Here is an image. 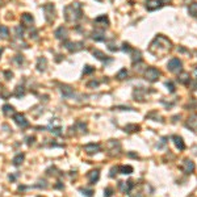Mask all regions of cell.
I'll return each instance as SVG.
<instances>
[{
  "label": "cell",
  "mask_w": 197,
  "mask_h": 197,
  "mask_svg": "<svg viewBox=\"0 0 197 197\" xmlns=\"http://www.w3.org/2000/svg\"><path fill=\"white\" fill-rule=\"evenodd\" d=\"M181 66H183V63H181V60L179 59V58H172L168 62V70L171 71V72H175V74H179L181 71Z\"/></svg>",
  "instance_id": "obj_1"
},
{
  "label": "cell",
  "mask_w": 197,
  "mask_h": 197,
  "mask_svg": "<svg viewBox=\"0 0 197 197\" xmlns=\"http://www.w3.org/2000/svg\"><path fill=\"white\" fill-rule=\"evenodd\" d=\"M145 76H146V79H147L149 82H151V83H152V82H156L158 79H159L160 71L158 69H154V67H150V69H147V71H146Z\"/></svg>",
  "instance_id": "obj_2"
},
{
  "label": "cell",
  "mask_w": 197,
  "mask_h": 197,
  "mask_svg": "<svg viewBox=\"0 0 197 197\" xmlns=\"http://www.w3.org/2000/svg\"><path fill=\"white\" fill-rule=\"evenodd\" d=\"M13 120H15V122L19 125V126H21V128H26L28 125H29L28 120L25 118V116L23 113H16L15 116H13Z\"/></svg>",
  "instance_id": "obj_3"
},
{
  "label": "cell",
  "mask_w": 197,
  "mask_h": 197,
  "mask_svg": "<svg viewBox=\"0 0 197 197\" xmlns=\"http://www.w3.org/2000/svg\"><path fill=\"white\" fill-rule=\"evenodd\" d=\"M162 7V2L160 0H146V8L149 11H155Z\"/></svg>",
  "instance_id": "obj_4"
},
{
  "label": "cell",
  "mask_w": 197,
  "mask_h": 197,
  "mask_svg": "<svg viewBox=\"0 0 197 197\" xmlns=\"http://www.w3.org/2000/svg\"><path fill=\"white\" fill-rule=\"evenodd\" d=\"M118 187H120L121 192L124 193H129V191H130V188L133 187V181H120V184H118Z\"/></svg>",
  "instance_id": "obj_5"
},
{
  "label": "cell",
  "mask_w": 197,
  "mask_h": 197,
  "mask_svg": "<svg viewBox=\"0 0 197 197\" xmlns=\"http://www.w3.org/2000/svg\"><path fill=\"white\" fill-rule=\"evenodd\" d=\"M84 151L88 152V154H95V152L100 151V146L95 145V143H89V145L84 146Z\"/></svg>",
  "instance_id": "obj_6"
},
{
  "label": "cell",
  "mask_w": 197,
  "mask_h": 197,
  "mask_svg": "<svg viewBox=\"0 0 197 197\" xmlns=\"http://www.w3.org/2000/svg\"><path fill=\"white\" fill-rule=\"evenodd\" d=\"M87 177L89 179V181H91V183H96V181L99 180V177H100V172H99L97 170L91 171V172L87 174Z\"/></svg>",
  "instance_id": "obj_7"
},
{
  "label": "cell",
  "mask_w": 197,
  "mask_h": 197,
  "mask_svg": "<svg viewBox=\"0 0 197 197\" xmlns=\"http://www.w3.org/2000/svg\"><path fill=\"white\" fill-rule=\"evenodd\" d=\"M172 139H174V142H175V145H176V147H177V149L184 150L185 145H184V142H183V139H181L180 137H177V135H174Z\"/></svg>",
  "instance_id": "obj_8"
},
{
  "label": "cell",
  "mask_w": 197,
  "mask_h": 197,
  "mask_svg": "<svg viewBox=\"0 0 197 197\" xmlns=\"http://www.w3.org/2000/svg\"><path fill=\"white\" fill-rule=\"evenodd\" d=\"M185 168H184V171H185V172H187V174H192L193 172V170H195V164H193V162H192V160H185Z\"/></svg>",
  "instance_id": "obj_9"
},
{
  "label": "cell",
  "mask_w": 197,
  "mask_h": 197,
  "mask_svg": "<svg viewBox=\"0 0 197 197\" xmlns=\"http://www.w3.org/2000/svg\"><path fill=\"white\" fill-rule=\"evenodd\" d=\"M187 125L189 128H192V129H197V116H192L191 118L188 120V122H187Z\"/></svg>",
  "instance_id": "obj_10"
},
{
  "label": "cell",
  "mask_w": 197,
  "mask_h": 197,
  "mask_svg": "<svg viewBox=\"0 0 197 197\" xmlns=\"http://www.w3.org/2000/svg\"><path fill=\"white\" fill-rule=\"evenodd\" d=\"M188 11H189V13H191L192 16L197 17V3H191L189 7H188Z\"/></svg>",
  "instance_id": "obj_11"
},
{
  "label": "cell",
  "mask_w": 197,
  "mask_h": 197,
  "mask_svg": "<svg viewBox=\"0 0 197 197\" xmlns=\"http://www.w3.org/2000/svg\"><path fill=\"white\" fill-rule=\"evenodd\" d=\"M23 160H24V154H19V155H16L13 158V164H15V166H20V164L23 163Z\"/></svg>",
  "instance_id": "obj_12"
},
{
  "label": "cell",
  "mask_w": 197,
  "mask_h": 197,
  "mask_svg": "<svg viewBox=\"0 0 197 197\" xmlns=\"http://www.w3.org/2000/svg\"><path fill=\"white\" fill-rule=\"evenodd\" d=\"M3 112H4L5 116H9V114L13 113V106L12 105H8V104H5V105L3 106Z\"/></svg>",
  "instance_id": "obj_13"
},
{
  "label": "cell",
  "mask_w": 197,
  "mask_h": 197,
  "mask_svg": "<svg viewBox=\"0 0 197 197\" xmlns=\"http://www.w3.org/2000/svg\"><path fill=\"white\" fill-rule=\"evenodd\" d=\"M120 171H121V174H131L133 172V167H130V166H122V167H120Z\"/></svg>",
  "instance_id": "obj_14"
},
{
  "label": "cell",
  "mask_w": 197,
  "mask_h": 197,
  "mask_svg": "<svg viewBox=\"0 0 197 197\" xmlns=\"http://www.w3.org/2000/svg\"><path fill=\"white\" fill-rule=\"evenodd\" d=\"M62 94L66 96V97H70V96L74 94V91L70 87H62Z\"/></svg>",
  "instance_id": "obj_15"
},
{
  "label": "cell",
  "mask_w": 197,
  "mask_h": 197,
  "mask_svg": "<svg viewBox=\"0 0 197 197\" xmlns=\"http://www.w3.org/2000/svg\"><path fill=\"white\" fill-rule=\"evenodd\" d=\"M23 21L26 24H32L33 23V17H32L29 13H25V15H23Z\"/></svg>",
  "instance_id": "obj_16"
},
{
  "label": "cell",
  "mask_w": 197,
  "mask_h": 197,
  "mask_svg": "<svg viewBox=\"0 0 197 197\" xmlns=\"http://www.w3.org/2000/svg\"><path fill=\"white\" fill-rule=\"evenodd\" d=\"M125 130L126 131H138L139 126L138 125H128V126H125Z\"/></svg>",
  "instance_id": "obj_17"
},
{
  "label": "cell",
  "mask_w": 197,
  "mask_h": 197,
  "mask_svg": "<svg viewBox=\"0 0 197 197\" xmlns=\"http://www.w3.org/2000/svg\"><path fill=\"white\" fill-rule=\"evenodd\" d=\"M0 37L2 38L8 37V29H7L5 26H0Z\"/></svg>",
  "instance_id": "obj_18"
},
{
  "label": "cell",
  "mask_w": 197,
  "mask_h": 197,
  "mask_svg": "<svg viewBox=\"0 0 197 197\" xmlns=\"http://www.w3.org/2000/svg\"><path fill=\"white\" fill-rule=\"evenodd\" d=\"M63 34H66V29H63V28H59V29L55 32V35H57V37H58V38H60V37H64Z\"/></svg>",
  "instance_id": "obj_19"
},
{
  "label": "cell",
  "mask_w": 197,
  "mask_h": 197,
  "mask_svg": "<svg viewBox=\"0 0 197 197\" xmlns=\"http://www.w3.org/2000/svg\"><path fill=\"white\" fill-rule=\"evenodd\" d=\"M94 55H97L99 59H105V58H106V55L104 54V53L99 51V50H95V51H94Z\"/></svg>",
  "instance_id": "obj_20"
},
{
  "label": "cell",
  "mask_w": 197,
  "mask_h": 197,
  "mask_svg": "<svg viewBox=\"0 0 197 197\" xmlns=\"http://www.w3.org/2000/svg\"><path fill=\"white\" fill-rule=\"evenodd\" d=\"M80 192H83V195H85L87 197H92V195H94V191H91V189H80Z\"/></svg>",
  "instance_id": "obj_21"
},
{
  "label": "cell",
  "mask_w": 197,
  "mask_h": 197,
  "mask_svg": "<svg viewBox=\"0 0 197 197\" xmlns=\"http://www.w3.org/2000/svg\"><path fill=\"white\" fill-rule=\"evenodd\" d=\"M112 195H113V189L112 188H106L105 191H104V196L105 197H112Z\"/></svg>",
  "instance_id": "obj_22"
},
{
  "label": "cell",
  "mask_w": 197,
  "mask_h": 197,
  "mask_svg": "<svg viewBox=\"0 0 197 197\" xmlns=\"http://www.w3.org/2000/svg\"><path fill=\"white\" fill-rule=\"evenodd\" d=\"M180 80H181V82H187V80H189V74H187V72L181 74V75H180Z\"/></svg>",
  "instance_id": "obj_23"
},
{
  "label": "cell",
  "mask_w": 197,
  "mask_h": 197,
  "mask_svg": "<svg viewBox=\"0 0 197 197\" xmlns=\"http://www.w3.org/2000/svg\"><path fill=\"white\" fill-rule=\"evenodd\" d=\"M24 94H25V92H24L23 87H17V92H16V96H17V97H20V96H23Z\"/></svg>",
  "instance_id": "obj_24"
},
{
  "label": "cell",
  "mask_w": 197,
  "mask_h": 197,
  "mask_svg": "<svg viewBox=\"0 0 197 197\" xmlns=\"http://www.w3.org/2000/svg\"><path fill=\"white\" fill-rule=\"evenodd\" d=\"M126 75H128L126 70H121V71H120V74L117 75V78H118V79H124V76H126Z\"/></svg>",
  "instance_id": "obj_25"
},
{
  "label": "cell",
  "mask_w": 197,
  "mask_h": 197,
  "mask_svg": "<svg viewBox=\"0 0 197 197\" xmlns=\"http://www.w3.org/2000/svg\"><path fill=\"white\" fill-rule=\"evenodd\" d=\"M51 133H54L55 135H60V128H54V129H51Z\"/></svg>",
  "instance_id": "obj_26"
},
{
  "label": "cell",
  "mask_w": 197,
  "mask_h": 197,
  "mask_svg": "<svg viewBox=\"0 0 197 197\" xmlns=\"http://www.w3.org/2000/svg\"><path fill=\"white\" fill-rule=\"evenodd\" d=\"M166 85H167L168 88H170V91H171V92H174V91H175V87H174V84L171 83V82H167Z\"/></svg>",
  "instance_id": "obj_27"
},
{
  "label": "cell",
  "mask_w": 197,
  "mask_h": 197,
  "mask_svg": "<svg viewBox=\"0 0 197 197\" xmlns=\"http://www.w3.org/2000/svg\"><path fill=\"white\" fill-rule=\"evenodd\" d=\"M33 142H34V137H28L26 138V143H28V145H32Z\"/></svg>",
  "instance_id": "obj_28"
},
{
  "label": "cell",
  "mask_w": 197,
  "mask_h": 197,
  "mask_svg": "<svg viewBox=\"0 0 197 197\" xmlns=\"http://www.w3.org/2000/svg\"><path fill=\"white\" fill-rule=\"evenodd\" d=\"M91 71H94V69H91V67H89V66H87V69L84 70V72L87 74V72H91Z\"/></svg>",
  "instance_id": "obj_29"
},
{
  "label": "cell",
  "mask_w": 197,
  "mask_h": 197,
  "mask_svg": "<svg viewBox=\"0 0 197 197\" xmlns=\"http://www.w3.org/2000/svg\"><path fill=\"white\" fill-rule=\"evenodd\" d=\"M196 75H197V67H196Z\"/></svg>",
  "instance_id": "obj_30"
},
{
  "label": "cell",
  "mask_w": 197,
  "mask_h": 197,
  "mask_svg": "<svg viewBox=\"0 0 197 197\" xmlns=\"http://www.w3.org/2000/svg\"><path fill=\"white\" fill-rule=\"evenodd\" d=\"M0 54H2V49H0Z\"/></svg>",
  "instance_id": "obj_31"
},
{
  "label": "cell",
  "mask_w": 197,
  "mask_h": 197,
  "mask_svg": "<svg viewBox=\"0 0 197 197\" xmlns=\"http://www.w3.org/2000/svg\"><path fill=\"white\" fill-rule=\"evenodd\" d=\"M0 2H2V0H0Z\"/></svg>",
  "instance_id": "obj_32"
}]
</instances>
